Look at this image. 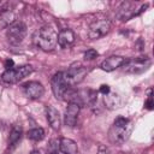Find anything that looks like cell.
Masks as SVG:
<instances>
[{"label": "cell", "instance_id": "cell-1", "mask_svg": "<svg viewBox=\"0 0 154 154\" xmlns=\"http://www.w3.org/2000/svg\"><path fill=\"white\" fill-rule=\"evenodd\" d=\"M131 131H132L131 120H129L128 118H124V117H118L113 122V125L111 126V129L108 131V140L113 144L120 146L129 138Z\"/></svg>", "mask_w": 154, "mask_h": 154}, {"label": "cell", "instance_id": "cell-2", "mask_svg": "<svg viewBox=\"0 0 154 154\" xmlns=\"http://www.w3.org/2000/svg\"><path fill=\"white\" fill-rule=\"evenodd\" d=\"M34 42L42 51H53L58 45V32L52 26H42L35 32Z\"/></svg>", "mask_w": 154, "mask_h": 154}, {"label": "cell", "instance_id": "cell-3", "mask_svg": "<svg viewBox=\"0 0 154 154\" xmlns=\"http://www.w3.org/2000/svg\"><path fill=\"white\" fill-rule=\"evenodd\" d=\"M32 71H34V69H32L31 65H23V66H19L17 69H7V70H5L4 73L1 75V78H2V81L5 83L13 84V83H17V82L24 79L29 75H31Z\"/></svg>", "mask_w": 154, "mask_h": 154}, {"label": "cell", "instance_id": "cell-4", "mask_svg": "<svg viewBox=\"0 0 154 154\" xmlns=\"http://www.w3.org/2000/svg\"><path fill=\"white\" fill-rule=\"evenodd\" d=\"M111 30V20L108 18H99L95 19L89 24L88 36L91 40H97L106 34H108Z\"/></svg>", "mask_w": 154, "mask_h": 154}, {"label": "cell", "instance_id": "cell-5", "mask_svg": "<svg viewBox=\"0 0 154 154\" xmlns=\"http://www.w3.org/2000/svg\"><path fill=\"white\" fill-rule=\"evenodd\" d=\"M26 35V25L23 22H13L6 29V36L12 45H19L23 42Z\"/></svg>", "mask_w": 154, "mask_h": 154}, {"label": "cell", "instance_id": "cell-6", "mask_svg": "<svg viewBox=\"0 0 154 154\" xmlns=\"http://www.w3.org/2000/svg\"><path fill=\"white\" fill-rule=\"evenodd\" d=\"M148 7V4L141 5V7L138 10H136L135 7V2H130V1H124L120 4L118 12H117V17L120 20H129L135 16H138L140 13H142L146 8Z\"/></svg>", "mask_w": 154, "mask_h": 154}, {"label": "cell", "instance_id": "cell-7", "mask_svg": "<svg viewBox=\"0 0 154 154\" xmlns=\"http://www.w3.org/2000/svg\"><path fill=\"white\" fill-rule=\"evenodd\" d=\"M88 72H89V70L87 67L81 66V65H78V66L73 65L66 72H64V75H65V79H66L67 84L70 87H73L75 84L81 83L84 79V77L88 75Z\"/></svg>", "mask_w": 154, "mask_h": 154}, {"label": "cell", "instance_id": "cell-8", "mask_svg": "<svg viewBox=\"0 0 154 154\" xmlns=\"http://www.w3.org/2000/svg\"><path fill=\"white\" fill-rule=\"evenodd\" d=\"M125 72L130 73H141L150 66V60L147 57H141L136 59H126V63L123 65Z\"/></svg>", "mask_w": 154, "mask_h": 154}, {"label": "cell", "instance_id": "cell-9", "mask_svg": "<svg viewBox=\"0 0 154 154\" xmlns=\"http://www.w3.org/2000/svg\"><path fill=\"white\" fill-rule=\"evenodd\" d=\"M51 85H52V91L54 94V96L57 99H63L64 93L66 91V89L70 87L65 79V75L64 72H58L52 77L51 81Z\"/></svg>", "mask_w": 154, "mask_h": 154}, {"label": "cell", "instance_id": "cell-10", "mask_svg": "<svg viewBox=\"0 0 154 154\" xmlns=\"http://www.w3.org/2000/svg\"><path fill=\"white\" fill-rule=\"evenodd\" d=\"M24 94L29 99H40L45 94V88L43 85L37 82V81H30L24 84Z\"/></svg>", "mask_w": 154, "mask_h": 154}, {"label": "cell", "instance_id": "cell-11", "mask_svg": "<svg viewBox=\"0 0 154 154\" xmlns=\"http://www.w3.org/2000/svg\"><path fill=\"white\" fill-rule=\"evenodd\" d=\"M79 109H81V106L77 105V103H73V102L67 103V107H66V111H65V116H64L65 125H67L70 128H73L76 125L77 118H78V114H79Z\"/></svg>", "mask_w": 154, "mask_h": 154}, {"label": "cell", "instance_id": "cell-12", "mask_svg": "<svg viewBox=\"0 0 154 154\" xmlns=\"http://www.w3.org/2000/svg\"><path fill=\"white\" fill-rule=\"evenodd\" d=\"M126 63V59L124 57H120V55H111L108 58H106L100 67L103 70V71H107V72H111V71H114L116 69L123 66L124 64Z\"/></svg>", "mask_w": 154, "mask_h": 154}, {"label": "cell", "instance_id": "cell-13", "mask_svg": "<svg viewBox=\"0 0 154 154\" xmlns=\"http://www.w3.org/2000/svg\"><path fill=\"white\" fill-rule=\"evenodd\" d=\"M75 32L71 29H63L58 34V45L61 48H67L75 42Z\"/></svg>", "mask_w": 154, "mask_h": 154}, {"label": "cell", "instance_id": "cell-14", "mask_svg": "<svg viewBox=\"0 0 154 154\" xmlns=\"http://www.w3.org/2000/svg\"><path fill=\"white\" fill-rule=\"evenodd\" d=\"M46 117H47V120H48V123L53 130L60 129V114L55 107L47 106L46 107Z\"/></svg>", "mask_w": 154, "mask_h": 154}, {"label": "cell", "instance_id": "cell-15", "mask_svg": "<svg viewBox=\"0 0 154 154\" xmlns=\"http://www.w3.org/2000/svg\"><path fill=\"white\" fill-rule=\"evenodd\" d=\"M59 149L64 154H78V146L71 138H66V137L60 138V141H59Z\"/></svg>", "mask_w": 154, "mask_h": 154}, {"label": "cell", "instance_id": "cell-16", "mask_svg": "<svg viewBox=\"0 0 154 154\" xmlns=\"http://www.w3.org/2000/svg\"><path fill=\"white\" fill-rule=\"evenodd\" d=\"M22 134H23V130L19 125H14L10 132V136H8V144L10 146H14L22 137Z\"/></svg>", "mask_w": 154, "mask_h": 154}, {"label": "cell", "instance_id": "cell-17", "mask_svg": "<svg viewBox=\"0 0 154 154\" xmlns=\"http://www.w3.org/2000/svg\"><path fill=\"white\" fill-rule=\"evenodd\" d=\"M105 103L107 105V107H109V108H114V107H119V97H118V95H116V94H112L111 91L107 94V95H105Z\"/></svg>", "mask_w": 154, "mask_h": 154}, {"label": "cell", "instance_id": "cell-18", "mask_svg": "<svg viewBox=\"0 0 154 154\" xmlns=\"http://www.w3.org/2000/svg\"><path fill=\"white\" fill-rule=\"evenodd\" d=\"M45 137V131L42 128H34L28 131V138L32 141H41Z\"/></svg>", "mask_w": 154, "mask_h": 154}, {"label": "cell", "instance_id": "cell-19", "mask_svg": "<svg viewBox=\"0 0 154 154\" xmlns=\"http://www.w3.org/2000/svg\"><path fill=\"white\" fill-rule=\"evenodd\" d=\"M97 57H99V53H97V51L94 49V48H90V49H88V51L84 53V59H85V60H93V59H95V58H97Z\"/></svg>", "mask_w": 154, "mask_h": 154}, {"label": "cell", "instance_id": "cell-20", "mask_svg": "<svg viewBox=\"0 0 154 154\" xmlns=\"http://www.w3.org/2000/svg\"><path fill=\"white\" fill-rule=\"evenodd\" d=\"M152 93V90H149V95H148V97H147V100H146V102H144V107L147 108V109H153V106H154V102H153V95L150 94Z\"/></svg>", "mask_w": 154, "mask_h": 154}, {"label": "cell", "instance_id": "cell-21", "mask_svg": "<svg viewBox=\"0 0 154 154\" xmlns=\"http://www.w3.org/2000/svg\"><path fill=\"white\" fill-rule=\"evenodd\" d=\"M99 91H100L101 94H103V95H107V94L111 91V88H109V85H107V84H102V85L100 87Z\"/></svg>", "mask_w": 154, "mask_h": 154}, {"label": "cell", "instance_id": "cell-22", "mask_svg": "<svg viewBox=\"0 0 154 154\" xmlns=\"http://www.w3.org/2000/svg\"><path fill=\"white\" fill-rule=\"evenodd\" d=\"M97 154H111V152L106 146H100L97 149Z\"/></svg>", "mask_w": 154, "mask_h": 154}, {"label": "cell", "instance_id": "cell-23", "mask_svg": "<svg viewBox=\"0 0 154 154\" xmlns=\"http://www.w3.org/2000/svg\"><path fill=\"white\" fill-rule=\"evenodd\" d=\"M13 65H14V63H13L12 59H7V60L5 61V67H6V70H7V69H12Z\"/></svg>", "mask_w": 154, "mask_h": 154}, {"label": "cell", "instance_id": "cell-24", "mask_svg": "<svg viewBox=\"0 0 154 154\" xmlns=\"http://www.w3.org/2000/svg\"><path fill=\"white\" fill-rule=\"evenodd\" d=\"M30 154H42L40 150H37V149H34V150H31V153Z\"/></svg>", "mask_w": 154, "mask_h": 154}, {"label": "cell", "instance_id": "cell-25", "mask_svg": "<svg viewBox=\"0 0 154 154\" xmlns=\"http://www.w3.org/2000/svg\"><path fill=\"white\" fill-rule=\"evenodd\" d=\"M49 154H57V153H54V152H52V153H49Z\"/></svg>", "mask_w": 154, "mask_h": 154}, {"label": "cell", "instance_id": "cell-26", "mask_svg": "<svg viewBox=\"0 0 154 154\" xmlns=\"http://www.w3.org/2000/svg\"><path fill=\"white\" fill-rule=\"evenodd\" d=\"M0 126H1V123H0Z\"/></svg>", "mask_w": 154, "mask_h": 154}]
</instances>
